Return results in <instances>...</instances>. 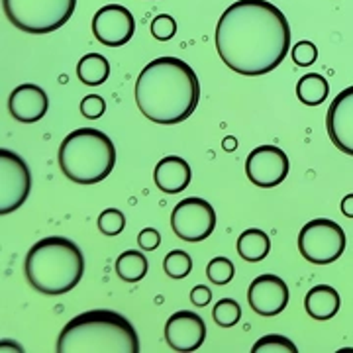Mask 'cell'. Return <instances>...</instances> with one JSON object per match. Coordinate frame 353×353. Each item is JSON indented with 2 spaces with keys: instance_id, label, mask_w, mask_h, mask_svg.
<instances>
[{
  "instance_id": "obj_24",
  "label": "cell",
  "mask_w": 353,
  "mask_h": 353,
  "mask_svg": "<svg viewBox=\"0 0 353 353\" xmlns=\"http://www.w3.org/2000/svg\"><path fill=\"white\" fill-rule=\"evenodd\" d=\"M253 353H296V345L285 338V336H277V334H269L263 336L261 340H257L252 347Z\"/></svg>"
},
{
  "instance_id": "obj_29",
  "label": "cell",
  "mask_w": 353,
  "mask_h": 353,
  "mask_svg": "<svg viewBox=\"0 0 353 353\" xmlns=\"http://www.w3.org/2000/svg\"><path fill=\"white\" fill-rule=\"evenodd\" d=\"M106 112V101L99 97V94H87L81 101V114L88 118V120H97L102 114Z\"/></svg>"
},
{
  "instance_id": "obj_26",
  "label": "cell",
  "mask_w": 353,
  "mask_h": 353,
  "mask_svg": "<svg viewBox=\"0 0 353 353\" xmlns=\"http://www.w3.org/2000/svg\"><path fill=\"white\" fill-rule=\"evenodd\" d=\"M234 263L228 257H214L206 267V275L214 285H228L234 279Z\"/></svg>"
},
{
  "instance_id": "obj_11",
  "label": "cell",
  "mask_w": 353,
  "mask_h": 353,
  "mask_svg": "<svg viewBox=\"0 0 353 353\" xmlns=\"http://www.w3.org/2000/svg\"><path fill=\"white\" fill-rule=\"evenodd\" d=\"M136 32V20L132 12L122 4H108L102 6L92 18V34L108 48L126 46Z\"/></svg>"
},
{
  "instance_id": "obj_9",
  "label": "cell",
  "mask_w": 353,
  "mask_h": 353,
  "mask_svg": "<svg viewBox=\"0 0 353 353\" xmlns=\"http://www.w3.org/2000/svg\"><path fill=\"white\" fill-rule=\"evenodd\" d=\"M171 228L176 238L185 241L206 240L216 228V212L204 199H185L176 204L171 214Z\"/></svg>"
},
{
  "instance_id": "obj_5",
  "label": "cell",
  "mask_w": 353,
  "mask_h": 353,
  "mask_svg": "<svg viewBox=\"0 0 353 353\" xmlns=\"http://www.w3.org/2000/svg\"><path fill=\"white\" fill-rule=\"evenodd\" d=\"M57 163L61 173L77 185H97L112 173L116 148L101 130L79 128L61 141Z\"/></svg>"
},
{
  "instance_id": "obj_20",
  "label": "cell",
  "mask_w": 353,
  "mask_h": 353,
  "mask_svg": "<svg viewBox=\"0 0 353 353\" xmlns=\"http://www.w3.org/2000/svg\"><path fill=\"white\" fill-rule=\"evenodd\" d=\"M330 85L326 77L308 73L299 79L296 85V97L303 102L304 106H318L328 99Z\"/></svg>"
},
{
  "instance_id": "obj_15",
  "label": "cell",
  "mask_w": 353,
  "mask_h": 353,
  "mask_svg": "<svg viewBox=\"0 0 353 353\" xmlns=\"http://www.w3.org/2000/svg\"><path fill=\"white\" fill-rule=\"evenodd\" d=\"M50 108V99L48 92L38 85L26 83L12 90L8 99V110L12 114L16 122L22 124H34L39 122Z\"/></svg>"
},
{
  "instance_id": "obj_3",
  "label": "cell",
  "mask_w": 353,
  "mask_h": 353,
  "mask_svg": "<svg viewBox=\"0 0 353 353\" xmlns=\"http://www.w3.org/2000/svg\"><path fill=\"white\" fill-rule=\"evenodd\" d=\"M59 353H138L136 328L112 310H88L67 322L57 338Z\"/></svg>"
},
{
  "instance_id": "obj_18",
  "label": "cell",
  "mask_w": 353,
  "mask_h": 353,
  "mask_svg": "<svg viewBox=\"0 0 353 353\" xmlns=\"http://www.w3.org/2000/svg\"><path fill=\"white\" fill-rule=\"evenodd\" d=\"M269 252H271V240L263 230L252 228L241 232L238 238V253L243 261L259 263L269 255Z\"/></svg>"
},
{
  "instance_id": "obj_28",
  "label": "cell",
  "mask_w": 353,
  "mask_h": 353,
  "mask_svg": "<svg viewBox=\"0 0 353 353\" xmlns=\"http://www.w3.org/2000/svg\"><path fill=\"white\" fill-rule=\"evenodd\" d=\"M292 59H294V63L301 65V67H308L318 59V50H316L312 41H299L292 48Z\"/></svg>"
},
{
  "instance_id": "obj_7",
  "label": "cell",
  "mask_w": 353,
  "mask_h": 353,
  "mask_svg": "<svg viewBox=\"0 0 353 353\" xmlns=\"http://www.w3.org/2000/svg\"><path fill=\"white\" fill-rule=\"evenodd\" d=\"M299 252L308 263H334L345 252V232L328 218L310 220L299 232Z\"/></svg>"
},
{
  "instance_id": "obj_16",
  "label": "cell",
  "mask_w": 353,
  "mask_h": 353,
  "mask_svg": "<svg viewBox=\"0 0 353 353\" xmlns=\"http://www.w3.org/2000/svg\"><path fill=\"white\" fill-rule=\"evenodd\" d=\"M153 181L157 189L167 194H176L189 187L190 167L183 157L167 155L153 169Z\"/></svg>"
},
{
  "instance_id": "obj_17",
  "label": "cell",
  "mask_w": 353,
  "mask_h": 353,
  "mask_svg": "<svg viewBox=\"0 0 353 353\" xmlns=\"http://www.w3.org/2000/svg\"><path fill=\"white\" fill-rule=\"evenodd\" d=\"M340 304L341 301L338 290L330 285H316L308 290V294L304 299V308H306L308 316L314 320H320V322L330 320L338 314Z\"/></svg>"
},
{
  "instance_id": "obj_27",
  "label": "cell",
  "mask_w": 353,
  "mask_h": 353,
  "mask_svg": "<svg viewBox=\"0 0 353 353\" xmlns=\"http://www.w3.org/2000/svg\"><path fill=\"white\" fill-rule=\"evenodd\" d=\"M176 34V22L169 14H159L152 22V36L159 41H169Z\"/></svg>"
},
{
  "instance_id": "obj_12",
  "label": "cell",
  "mask_w": 353,
  "mask_h": 353,
  "mask_svg": "<svg viewBox=\"0 0 353 353\" xmlns=\"http://www.w3.org/2000/svg\"><path fill=\"white\" fill-rule=\"evenodd\" d=\"M248 303L259 316H277L289 304V287L277 275H259L248 289Z\"/></svg>"
},
{
  "instance_id": "obj_13",
  "label": "cell",
  "mask_w": 353,
  "mask_h": 353,
  "mask_svg": "<svg viewBox=\"0 0 353 353\" xmlns=\"http://www.w3.org/2000/svg\"><path fill=\"white\" fill-rule=\"evenodd\" d=\"M206 340V324L192 310H179L165 324V341L175 352H196Z\"/></svg>"
},
{
  "instance_id": "obj_8",
  "label": "cell",
  "mask_w": 353,
  "mask_h": 353,
  "mask_svg": "<svg viewBox=\"0 0 353 353\" xmlns=\"http://www.w3.org/2000/svg\"><path fill=\"white\" fill-rule=\"evenodd\" d=\"M32 175L18 153L0 150V214L18 210L30 196Z\"/></svg>"
},
{
  "instance_id": "obj_6",
  "label": "cell",
  "mask_w": 353,
  "mask_h": 353,
  "mask_svg": "<svg viewBox=\"0 0 353 353\" xmlns=\"http://www.w3.org/2000/svg\"><path fill=\"white\" fill-rule=\"evenodd\" d=\"M10 24L26 34H50L63 28L77 8V0H2Z\"/></svg>"
},
{
  "instance_id": "obj_1",
  "label": "cell",
  "mask_w": 353,
  "mask_h": 353,
  "mask_svg": "<svg viewBox=\"0 0 353 353\" xmlns=\"http://www.w3.org/2000/svg\"><path fill=\"white\" fill-rule=\"evenodd\" d=\"M289 50V20L267 0H238L216 26V51L238 75H267L283 63Z\"/></svg>"
},
{
  "instance_id": "obj_31",
  "label": "cell",
  "mask_w": 353,
  "mask_h": 353,
  "mask_svg": "<svg viewBox=\"0 0 353 353\" xmlns=\"http://www.w3.org/2000/svg\"><path fill=\"white\" fill-rule=\"evenodd\" d=\"M212 301V292L208 287H204V285H196L194 289L190 290V303L194 304V306H206V304Z\"/></svg>"
},
{
  "instance_id": "obj_19",
  "label": "cell",
  "mask_w": 353,
  "mask_h": 353,
  "mask_svg": "<svg viewBox=\"0 0 353 353\" xmlns=\"http://www.w3.org/2000/svg\"><path fill=\"white\" fill-rule=\"evenodd\" d=\"M110 75V63L101 53H87L77 65V77L87 87H99Z\"/></svg>"
},
{
  "instance_id": "obj_22",
  "label": "cell",
  "mask_w": 353,
  "mask_h": 353,
  "mask_svg": "<svg viewBox=\"0 0 353 353\" xmlns=\"http://www.w3.org/2000/svg\"><path fill=\"white\" fill-rule=\"evenodd\" d=\"M165 273L171 279H185L192 271V259L187 252L183 250H173L165 255Z\"/></svg>"
},
{
  "instance_id": "obj_30",
  "label": "cell",
  "mask_w": 353,
  "mask_h": 353,
  "mask_svg": "<svg viewBox=\"0 0 353 353\" xmlns=\"http://www.w3.org/2000/svg\"><path fill=\"white\" fill-rule=\"evenodd\" d=\"M138 243L141 250H145V252H153L155 248H159V243H161V236H159V232H157V230H153V228H145V230H141V232H139Z\"/></svg>"
},
{
  "instance_id": "obj_33",
  "label": "cell",
  "mask_w": 353,
  "mask_h": 353,
  "mask_svg": "<svg viewBox=\"0 0 353 353\" xmlns=\"http://www.w3.org/2000/svg\"><path fill=\"white\" fill-rule=\"evenodd\" d=\"M0 352H22V347H20L18 343H12L10 340H6L0 343Z\"/></svg>"
},
{
  "instance_id": "obj_21",
  "label": "cell",
  "mask_w": 353,
  "mask_h": 353,
  "mask_svg": "<svg viewBox=\"0 0 353 353\" xmlns=\"http://www.w3.org/2000/svg\"><path fill=\"white\" fill-rule=\"evenodd\" d=\"M148 259L138 250H128L116 259V275L126 283H138L148 275Z\"/></svg>"
},
{
  "instance_id": "obj_2",
  "label": "cell",
  "mask_w": 353,
  "mask_h": 353,
  "mask_svg": "<svg viewBox=\"0 0 353 353\" xmlns=\"http://www.w3.org/2000/svg\"><path fill=\"white\" fill-rule=\"evenodd\" d=\"M201 101V83L192 67L176 57H159L145 65L136 81V104L155 124L185 122Z\"/></svg>"
},
{
  "instance_id": "obj_23",
  "label": "cell",
  "mask_w": 353,
  "mask_h": 353,
  "mask_svg": "<svg viewBox=\"0 0 353 353\" xmlns=\"http://www.w3.org/2000/svg\"><path fill=\"white\" fill-rule=\"evenodd\" d=\"M212 318L220 328H232L240 322L241 306L234 299H222L216 303Z\"/></svg>"
},
{
  "instance_id": "obj_4",
  "label": "cell",
  "mask_w": 353,
  "mask_h": 353,
  "mask_svg": "<svg viewBox=\"0 0 353 353\" xmlns=\"http://www.w3.org/2000/svg\"><path fill=\"white\" fill-rule=\"evenodd\" d=\"M24 271L32 289L46 296L67 294L85 275V255L75 241L50 236L26 253Z\"/></svg>"
},
{
  "instance_id": "obj_32",
  "label": "cell",
  "mask_w": 353,
  "mask_h": 353,
  "mask_svg": "<svg viewBox=\"0 0 353 353\" xmlns=\"http://www.w3.org/2000/svg\"><path fill=\"white\" fill-rule=\"evenodd\" d=\"M341 212H343V216H347V218H353V192L343 196V201H341Z\"/></svg>"
},
{
  "instance_id": "obj_14",
  "label": "cell",
  "mask_w": 353,
  "mask_h": 353,
  "mask_svg": "<svg viewBox=\"0 0 353 353\" xmlns=\"http://www.w3.org/2000/svg\"><path fill=\"white\" fill-rule=\"evenodd\" d=\"M326 130L332 143L353 157V87L341 90L326 114Z\"/></svg>"
},
{
  "instance_id": "obj_10",
  "label": "cell",
  "mask_w": 353,
  "mask_h": 353,
  "mask_svg": "<svg viewBox=\"0 0 353 353\" xmlns=\"http://www.w3.org/2000/svg\"><path fill=\"white\" fill-rule=\"evenodd\" d=\"M245 175L255 187H277L289 175V157L277 145H259L245 159Z\"/></svg>"
},
{
  "instance_id": "obj_25",
  "label": "cell",
  "mask_w": 353,
  "mask_h": 353,
  "mask_svg": "<svg viewBox=\"0 0 353 353\" xmlns=\"http://www.w3.org/2000/svg\"><path fill=\"white\" fill-rule=\"evenodd\" d=\"M126 226V216L118 208H106L99 216V230L104 236H118Z\"/></svg>"
},
{
  "instance_id": "obj_34",
  "label": "cell",
  "mask_w": 353,
  "mask_h": 353,
  "mask_svg": "<svg viewBox=\"0 0 353 353\" xmlns=\"http://www.w3.org/2000/svg\"><path fill=\"white\" fill-rule=\"evenodd\" d=\"M222 148L226 150V152H234L236 148H238V139L236 138H224V141H222Z\"/></svg>"
}]
</instances>
